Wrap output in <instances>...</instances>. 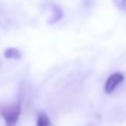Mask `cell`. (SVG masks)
I'll return each instance as SVG.
<instances>
[{
    "label": "cell",
    "instance_id": "obj_2",
    "mask_svg": "<svg viewBox=\"0 0 126 126\" xmlns=\"http://www.w3.org/2000/svg\"><path fill=\"white\" fill-rule=\"evenodd\" d=\"M124 79H125V77L122 73H120V72L112 73L111 76H109V78L106 79V82L104 84V92L106 94H111L124 82Z\"/></svg>",
    "mask_w": 126,
    "mask_h": 126
},
{
    "label": "cell",
    "instance_id": "obj_4",
    "mask_svg": "<svg viewBox=\"0 0 126 126\" xmlns=\"http://www.w3.org/2000/svg\"><path fill=\"white\" fill-rule=\"evenodd\" d=\"M36 126H51V119H49V116L47 114H45V112H40L37 115Z\"/></svg>",
    "mask_w": 126,
    "mask_h": 126
},
{
    "label": "cell",
    "instance_id": "obj_3",
    "mask_svg": "<svg viewBox=\"0 0 126 126\" xmlns=\"http://www.w3.org/2000/svg\"><path fill=\"white\" fill-rule=\"evenodd\" d=\"M4 57L8 59H20L21 58V52L17 48L9 47L4 51Z\"/></svg>",
    "mask_w": 126,
    "mask_h": 126
},
{
    "label": "cell",
    "instance_id": "obj_5",
    "mask_svg": "<svg viewBox=\"0 0 126 126\" xmlns=\"http://www.w3.org/2000/svg\"><path fill=\"white\" fill-rule=\"evenodd\" d=\"M52 11H53V15H52L51 20H49V24H53V22H56V21H59V20L62 19V11H61L59 8L52 6Z\"/></svg>",
    "mask_w": 126,
    "mask_h": 126
},
{
    "label": "cell",
    "instance_id": "obj_6",
    "mask_svg": "<svg viewBox=\"0 0 126 126\" xmlns=\"http://www.w3.org/2000/svg\"><path fill=\"white\" fill-rule=\"evenodd\" d=\"M116 5L121 10H126V0H116Z\"/></svg>",
    "mask_w": 126,
    "mask_h": 126
},
{
    "label": "cell",
    "instance_id": "obj_1",
    "mask_svg": "<svg viewBox=\"0 0 126 126\" xmlns=\"http://www.w3.org/2000/svg\"><path fill=\"white\" fill-rule=\"evenodd\" d=\"M21 101H17L16 104L13 105H6L1 109L0 111V115L3 116L5 125L6 126H15L19 121V117L21 115Z\"/></svg>",
    "mask_w": 126,
    "mask_h": 126
}]
</instances>
